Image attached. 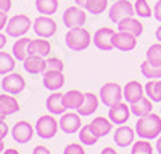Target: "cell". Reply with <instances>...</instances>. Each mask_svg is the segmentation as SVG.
Listing matches in <instances>:
<instances>
[{
	"label": "cell",
	"instance_id": "7c38bea8",
	"mask_svg": "<svg viewBox=\"0 0 161 154\" xmlns=\"http://www.w3.org/2000/svg\"><path fill=\"white\" fill-rule=\"evenodd\" d=\"M36 132V128H32V125L26 121H21V122H16L15 127L11 130V135H13V140L19 145H24V143H29L32 140V135Z\"/></svg>",
	"mask_w": 161,
	"mask_h": 154
},
{
	"label": "cell",
	"instance_id": "d590c367",
	"mask_svg": "<svg viewBox=\"0 0 161 154\" xmlns=\"http://www.w3.org/2000/svg\"><path fill=\"white\" fill-rule=\"evenodd\" d=\"M132 154H153V146L148 143V140H139L136 143H132Z\"/></svg>",
	"mask_w": 161,
	"mask_h": 154
},
{
	"label": "cell",
	"instance_id": "277c9868",
	"mask_svg": "<svg viewBox=\"0 0 161 154\" xmlns=\"http://www.w3.org/2000/svg\"><path fill=\"white\" fill-rule=\"evenodd\" d=\"M98 96H100V101L103 103L105 106H113L116 103L123 101V87L116 82H108L102 85L100 92H98Z\"/></svg>",
	"mask_w": 161,
	"mask_h": 154
},
{
	"label": "cell",
	"instance_id": "f907efd6",
	"mask_svg": "<svg viewBox=\"0 0 161 154\" xmlns=\"http://www.w3.org/2000/svg\"><path fill=\"white\" fill-rule=\"evenodd\" d=\"M3 152V140H0V154Z\"/></svg>",
	"mask_w": 161,
	"mask_h": 154
},
{
	"label": "cell",
	"instance_id": "b9f144b4",
	"mask_svg": "<svg viewBox=\"0 0 161 154\" xmlns=\"http://www.w3.org/2000/svg\"><path fill=\"white\" fill-rule=\"evenodd\" d=\"M8 133V125L5 122H0V140H3Z\"/></svg>",
	"mask_w": 161,
	"mask_h": 154
},
{
	"label": "cell",
	"instance_id": "f546056e",
	"mask_svg": "<svg viewBox=\"0 0 161 154\" xmlns=\"http://www.w3.org/2000/svg\"><path fill=\"white\" fill-rule=\"evenodd\" d=\"M140 71H142V75L148 80H156V79H161V66H155V64L148 63V61H142L140 64Z\"/></svg>",
	"mask_w": 161,
	"mask_h": 154
},
{
	"label": "cell",
	"instance_id": "2e32d148",
	"mask_svg": "<svg viewBox=\"0 0 161 154\" xmlns=\"http://www.w3.org/2000/svg\"><path fill=\"white\" fill-rule=\"evenodd\" d=\"M145 93V87L139 82V80H130L124 85L123 88V95H124V100L132 105L134 101H137L139 98H142Z\"/></svg>",
	"mask_w": 161,
	"mask_h": 154
},
{
	"label": "cell",
	"instance_id": "3957f363",
	"mask_svg": "<svg viewBox=\"0 0 161 154\" xmlns=\"http://www.w3.org/2000/svg\"><path fill=\"white\" fill-rule=\"evenodd\" d=\"M58 127H60V124L53 117V114H47V116H42V117L37 119L34 128H36V133L40 138L50 140L58 133Z\"/></svg>",
	"mask_w": 161,
	"mask_h": 154
},
{
	"label": "cell",
	"instance_id": "7a4b0ae2",
	"mask_svg": "<svg viewBox=\"0 0 161 154\" xmlns=\"http://www.w3.org/2000/svg\"><path fill=\"white\" fill-rule=\"evenodd\" d=\"M66 47L73 51H82L92 44V35L87 29L82 28H73L64 34Z\"/></svg>",
	"mask_w": 161,
	"mask_h": 154
},
{
	"label": "cell",
	"instance_id": "83f0119b",
	"mask_svg": "<svg viewBox=\"0 0 161 154\" xmlns=\"http://www.w3.org/2000/svg\"><path fill=\"white\" fill-rule=\"evenodd\" d=\"M77 133H79V141H80L82 145H86V146L95 145L97 141L100 140V136L93 132V128L90 127V124H89V125H82Z\"/></svg>",
	"mask_w": 161,
	"mask_h": 154
},
{
	"label": "cell",
	"instance_id": "52a82bcc",
	"mask_svg": "<svg viewBox=\"0 0 161 154\" xmlns=\"http://www.w3.org/2000/svg\"><path fill=\"white\" fill-rule=\"evenodd\" d=\"M87 21V15L86 11L77 7V5H73V7H68L63 13V24L66 26L68 29H73V28H82Z\"/></svg>",
	"mask_w": 161,
	"mask_h": 154
},
{
	"label": "cell",
	"instance_id": "816d5d0a",
	"mask_svg": "<svg viewBox=\"0 0 161 154\" xmlns=\"http://www.w3.org/2000/svg\"><path fill=\"white\" fill-rule=\"evenodd\" d=\"M5 117H7V116H3L2 112H0V122H5Z\"/></svg>",
	"mask_w": 161,
	"mask_h": 154
},
{
	"label": "cell",
	"instance_id": "9a60e30c",
	"mask_svg": "<svg viewBox=\"0 0 161 154\" xmlns=\"http://www.w3.org/2000/svg\"><path fill=\"white\" fill-rule=\"evenodd\" d=\"M134 135H136V132H134V128L129 127V125H119L114 133H113V140L114 143L119 146V148H126L129 145L134 143Z\"/></svg>",
	"mask_w": 161,
	"mask_h": 154
},
{
	"label": "cell",
	"instance_id": "ba28073f",
	"mask_svg": "<svg viewBox=\"0 0 161 154\" xmlns=\"http://www.w3.org/2000/svg\"><path fill=\"white\" fill-rule=\"evenodd\" d=\"M32 28H34V32L39 35V37H44V38H48V37H53L57 34V23L55 19H52L50 16H37L32 23Z\"/></svg>",
	"mask_w": 161,
	"mask_h": 154
},
{
	"label": "cell",
	"instance_id": "4fadbf2b",
	"mask_svg": "<svg viewBox=\"0 0 161 154\" xmlns=\"http://www.w3.org/2000/svg\"><path fill=\"white\" fill-rule=\"evenodd\" d=\"M137 45V35H134L130 32L119 31L113 37V47L119 51H130Z\"/></svg>",
	"mask_w": 161,
	"mask_h": 154
},
{
	"label": "cell",
	"instance_id": "484cf974",
	"mask_svg": "<svg viewBox=\"0 0 161 154\" xmlns=\"http://www.w3.org/2000/svg\"><path fill=\"white\" fill-rule=\"evenodd\" d=\"M113 122L110 121V119H106V117H102V116H98V117H95V119H92V122H90V127L93 128V132H95L100 138L102 136H106L110 132H111V128H113V125H111Z\"/></svg>",
	"mask_w": 161,
	"mask_h": 154
},
{
	"label": "cell",
	"instance_id": "d6a6232c",
	"mask_svg": "<svg viewBox=\"0 0 161 154\" xmlns=\"http://www.w3.org/2000/svg\"><path fill=\"white\" fill-rule=\"evenodd\" d=\"M106 8H108V0H87L84 10L90 15H102Z\"/></svg>",
	"mask_w": 161,
	"mask_h": 154
},
{
	"label": "cell",
	"instance_id": "e0dca14e",
	"mask_svg": "<svg viewBox=\"0 0 161 154\" xmlns=\"http://www.w3.org/2000/svg\"><path fill=\"white\" fill-rule=\"evenodd\" d=\"M44 87L50 92H57L64 85V75L61 71H45L44 72Z\"/></svg>",
	"mask_w": 161,
	"mask_h": 154
},
{
	"label": "cell",
	"instance_id": "8d00e7d4",
	"mask_svg": "<svg viewBox=\"0 0 161 154\" xmlns=\"http://www.w3.org/2000/svg\"><path fill=\"white\" fill-rule=\"evenodd\" d=\"M47 71H61L63 72V68H64V64L60 58L57 56H48L47 59Z\"/></svg>",
	"mask_w": 161,
	"mask_h": 154
},
{
	"label": "cell",
	"instance_id": "7bdbcfd3",
	"mask_svg": "<svg viewBox=\"0 0 161 154\" xmlns=\"http://www.w3.org/2000/svg\"><path fill=\"white\" fill-rule=\"evenodd\" d=\"M7 13L5 11H0V31H2L3 28H7Z\"/></svg>",
	"mask_w": 161,
	"mask_h": 154
},
{
	"label": "cell",
	"instance_id": "30bf717a",
	"mask_svg": "<svg viewBox=\"0 0 161 154\" xmlns=\"http://www.w3.org/2000/svg\"><path fill=\"white\" fill-rule=\"evenodd\" d=\"M24 87H26V80H24V77L21 74L10 72L2 79V88H3V92H7V93L18 95V93H21L24 90Z\"/></svg>",
	"mask_w": 161,
	"mask_h": 154
},
{
	"label": "cell",
	"instance_id": "f1b7e54d",
	"mask_svg": "<svg viewBox=\"0 0 161 154\" xmlns=\"http://www.w3.org/2000/svg\"><path fill=\"white\" fill-rule=\"evenodd\" d=\"M36 8L40 15L52 16L58 11V0H36Z\"/></svg>",
	"mask_w": 161,
	"mask_h": 154
},
{
	"label": "cell",
	"instance_id": "7dc6e473",
	"mask_svg": "<svg viewBox=\"0 0 161 154\" xmlns=\"http://www.w3.org/2000/svg\"><path fill=\"white\" fill-rule=\"evenodd\" d=\"M74 3L80 8H86V3H87V0H74Z\"/></svg>",
	"mask_w": 161,
	"mask_h": 154
},
{
	"label": "cell",
	"instance_id": "8fae6325",
	"mask_svg": "<svg viewBox=\"0 0 161 154\" xmlns=\"http://www.w3.org/2000/svg\"><path fill=\"white\" fill-rule=\"evenodd\" d=\"M80 116L79 112H63L61 114V119H60V128H61V132L64 133H76L80 130V127H82V121H80Z\"/></svg>",
	"mask_w": 161,
	"mask_h": 154
},
{
	"label": "cell",
	"instance_id": "4dcf8cb0",
	"mask_svg": "<svg viewBox=\"0 0 161 154\" xmlns=\"http://www.w3.org/2000/svg\"><path fill=\"white\" fill-rule=\"evenodd\" d=\"M145 95L155 103H161V80H148L145 85Z\"/></svg>",
	"mask_w": 161,
	"mask_h": 154
},
{
	"label": "cell",
	"instance_id": "e575fe53",
	"mask_svg": "<svg viewBox=\"0 0 161 154\" xmlns=\"http://www.w3.org/2000/svg\"><path fill=\"white\" fill-rule=\"evenodd\" d=\"M134 10H136V15L139 18H150V16H153V10H152V7L148 3V0H136Z\"/></svg>",
	"mask_w": 161,
	"mask_h": 154
},
{
	"label": "cell",
	"instance_id": "7402d4cb",
	"mask_svg": "<svg viewBox=\"0 0 161 154\" xmlns=\"http://www.w3.org/2000/svg\"><path fill=\"white\" fill-rule=\"evenodd\" d=\"M84 101V93L79 92V90H69V92L63 93V105L66 106V109L69 111H77L79 106L82 105Z\"/></svg>",
	"mask_w": 161,
	"mask_h": 154
},
{
	"label": "cell",
	"instance_id": "681fc988",
	"mask_svg": "<svg viewBox=\"0 0 161 154\" xmlns=\"http://www.w3.org/2000/svg\"><path fill=\"white\" fill-rule=\"evenodd\" d=\"M156 151L161 154V136H158V140H156Z\"/></svg>",
	"mask_w": 161,
	"mask_h": 154
},
{
	"label": "cell",
	"instance_id": "f6af8a7d",
	"mask_svg": "<svg viewBox=\"0 0 161 154\" xmlns=\"http://www.w3.org/2000/svg\"><path fill=\"white\" fill-rule=\"evenodd\" d=\"M7 44V35L5 34H0V50H2Z\"/></svg>",
	"mask_w": 161,
	"mask_h": 154
},
{
	"label": "cell",
	"instance_id": "f35d334b",
	"mask_svg": "<svg viewBox=\"0 0 161 154\" xmlns=\"http://www.w3.org/2000/svg\"><path fill=\"white\" fill-rule=\"evenodd\" d=\"M153 16L161 23V0H158V2L155 3V8H153Z\"/></svg>",
	"mask_w": 161,
	"mask_h": 154
},
{
	"label": "cell",
	"instance_id": "44dd1931",
	"mask_svg": "<svg viewBox=\"0 0 161 154\" xmlns=\"http://www.w3.org/2000/svg\"><path fill=\"white\" fill-rule=\"evenodd\" d=\"M118 29L119 31H124V32H130V34L139 37L143 32V24L140 23V19L130 16V18H126L123 21H119L118 23Z\"/></svg>",
	"mask_w": 161,
	"mask_h": 154
},
{
	"label": "cell",
	"instance_id": "9c48e42d",
	"mask_svg": "<svg viewBox=\"0 0 161 154\" xmlns=\"http://www.w3.org/2000/svg\"><path fill=\"white\" fill-rule=\"evenodd\" d=\"M114 31L110 29V28H100L95 31L92 37V44L95 45L98 50L102 51H111L114 47H113V37H114Z\"/></svg>",
	"mask_w": 161,
	"mask_h": 154
},
{
	"label": "cell",
	"instance_id": "5b68a950",
	"mask_svg": "<svg viewBox=\"0 0 161 154\" xmlns=\"http://www.w3.org/2000/svg\"><path fill=\"white\" fill-rule=\"evenodd\" d=\"M32 21L26 15H16L11 16L7 23V35L10 37H23L26 32L31 29Z\"/></svg>",
	"mask_w": 161,
	"mask_h": 154
},
{
	"label": "cell",
	"instance_id": "ac0fdd59",
	"mask_svg": "<svg viewBox=\"0 0 161 154\" xmlns=\"http://www.w3.org/2000/svg\"><path fill=\"white\" fill-rule=\"evenodd\" d=\"M23 64H24V71L29 72V74H32V75L42 74V72L47 71V61H45V58H42V56L29 55L28 58L23 61Z\"/></svg>",
	"mask_w": 161,
	"mask_h": 154
},
{
	"label": "cell",
	"instance_id": "5bb4252c",
	"mask_svg": "<svg viewBox=\"0 0 161 154\" xmlns=\"http://www.w3.org/2000/svg\"><path fill=\"white\" fill-rule=\"evenodd\" d=\"M108 116H110V121L116 125H123L129 121V116H130V108L126 105V103L119 101L116 105L108 108Z\"/></svg>",
	"mask_w": 161,
	"mask_h": 154
},
{
	"label": "cell",
	"instance_id": "1f68e13d",
	"mask_svg": "<svg viewBox=\"0 0 161 154\" xmlns=\"http://www.w3.org/2000/svg\"><path fill=\"white\" fill-rule=\"evenodd\" d=\"M15 69V56H11L7 51H0V74H10Z\"/></svg>",
	"mask_w": 161,
	"mask_h": 154
},
{
	"label": "cell",
	"instance_id": "d6986e66",
	"mask_svg": "<svg viewBox=\"0 0 161 154\" xmlns=\"http://www.w3.org/2000/svg\"><path fill=\"white\" fill-rule=\"evenodd\" d=\"M98 105H100V96H97L95 93L87 92V93H84V101H82V105L79 106L77 112L82 116V117H89V116H92L97 111Z\"/></svg>",
	"mask_w": 161,
	"mask_h": 154
},
{
	"label": "cell",
	"instance_id": "836d02e7",
	"mask_svg": "<svg viewBox=\"0 0 161 154\" xmlns=\"http://www.w3.org/2000/svg\"><path fill=\"white\" fill-rule=\"evenodd\" d=\"M147 61L155 64V66H161V42L148 47V50H147Z\"/></svg>",
	"mask_w": 161,
	"mask_h": 154
},
{
	"label": "cell",
	"instance_id": "ee69618b",
	"mask_svg": "<svg viewBox=\"0 0 161 154\" xmlns=\"http://www.w3.org/2000/svg\"><path fill=\"white\" fill-rule=\"evenodd\" d=\"M100 154H118V152H116L114 148H110V146H108V148H103Z\"/></svg>",
	"mask_w": 161,
	"mask_h": 154
},
{
	"label": "cell",
	"instance_id": "bcb514c9",
	"mask_svg": "<svg viewBox=\"0 0 161 154\" xmlns=\"http://www.w3.org/2000/svg\"><path fill=\"white\" fill-rule=\"evenodd\" d=\"M2 154H19V151L18 149H15V148H8L7 151H3Z\"/></svg>",
	"mask_w": 161,
	"mask_h": 154
},
{
	"label": "cell",
	"instance_id": "6da1fadb",
	"mask_svg": "<svg viewBox=\"0 0 161 154\" xmlns=\"http://www.w3.org/2000/svg\"><path fill=\"white\" fill-rule=\"evenodd\" d=\"M136 133L143 140L158 138L161 133V116L150 112L139 117L136 122Z\"/></svg>",
	"mask_w": 161,
	"mask_h": 154
},
{
	"label": "cell",
	"instance_id": "ffe728a7",
	"mask_svg": "<svg viewBox=\"0 0 161 154\" xmlns=\"http://www.w3.org/2000/svg\"><path fill=\"white\" fill-rule=\"evenodd\" d=\"M52 51V45L47 38L40 37V38H34L29 44V55H36V56H42L47 58Z\"/></svg>",
	"mask_w": 161,
	"mask_h": 154
},
{
	"label": "cell",
	"instance_id": "cb8c5ba5",
	"mask_svg": "<svg viewBox=\"0 0 161 154\" xmlns=\"http://www.w3.org/2000/svg\"><path fill=\"white\" fill-rule=\"evenodd\" d=\"M19 111V105L15 96H11L8 93L0 95V112L3 116H10V114H15Z\"/></svg>",
	"mask_w": 161,
	"mask_h": 154
},
{
	"label": "cell",
	"instance_id": "4316f807",
	"mask_svg": "<svg viewBox=\"0 0 161 154\" xmlns=\"http://www.w3.org/2000/svg\"><path fill=\"white\" fill-rule=\"evenodd\" d=\"M47 109L50 114H63L66 111V106L63 105V95L61 93H52L48 98H47Z\"/></svg>",
	"mask_w": 161,
	"mask_h": 154
},
{
	"label": "cell",
	"instance_id": "8992f818",
	"mask_svg": "<svg viewBox=\"0 0 161 154\" xmlns=\"http://www.w3.org/2000/svg\"><path fill=\"white\" fill-rule=\"evenodd\" d=\"M136 15V10H134V5L129 2V0H116V2L110 7V21L113 23H119L126 18H130Z\"/></svg>",
	"mask_w": 161,
	"mask_h": 154
},
{
	"label": "cell",
	"instance_id": "603a6c76",
	"mask_svg": "<svg viewBox=\"0 0 161 154\" xmlns=\"http://www.w3.org/2000/svg\"><path fill=\"white\" fill-rule=\"evenodd\" d=\"M153 109V101L147 96H142L139 98L137 101H134L130 105V112L134 116H137V117H142V116H147L150 114Z\"/></svg>",
	"mask_w": 161,
	"mask_h": 154
},
{
	"label": "cell",
	"instance_id": "74e56055",
	"mask_svg": "<svg viewBox=\"0 0 161 154\" xmlns=\"http://www.w3.org/2000/svg\"><path fill=\"white\" fill-rule=\"evenodd\" d=\"M63 154H86V151H84V146H82V145L69 143V145H66V146H64Z\"/></svg>",
	"mask_w": 161,
	"mask_h": 154
},
{
	"label": "cell",
	"instance_id": "ab89813d",
	"mask_svg": "<svg viewBox=\"0 0 161 154\" xmlns=\"http://www.w3.org/2000/svg\"><path fill=\"white\" fill-rule=\"evenodd\" d=\"M11 8V0H0V11L8 13Z\"/></svg>",
	"mask_w": 161,
	"mask_h": 154
},
{
	"label": "cell",
	"instance_id": "60d3db41",
	"mask_svg": "<svg viewBox=\"0 0 161 154\" xmlns=\"http://www.w3.org/2000/svg\"><path fill=\"white\" fill-rule=\"evenodd\" d=\"M32 154H52V152H50V149H48V148L40 146V145H39V146H36V148H34Z\"/></svg>",
	"mask_w": 161,
	"mask_h": 154
},
{
	"label": "cell",
	"instance_id": "c3c4849f",
	"mask_svg": "<svg viewBox=\"0 0 161 154\" xmlns=\"http://www.w3.org/2000/svg\"><path fill=\"white\" fill-rule=\"evenodd\" d=\"M155 37H156V40H158V42H161V26L155 31Z\"/></svg>",
	"mask_w": 161,
	"mask_h": 154
},
{
	"label": "cell",
	"instance_id": "d4e9b609",
	"mask_svg": "<svg viewBox=\"0 0 161 154\" xmlns=\"http://www.w3.org/2000/svg\"><path fill=\"white\" fill-rule=\"evenodd\" d=\"M29 44H31V38L28 37H19L15 42V45H13V56H15V59L24 61L29 56Z\"/></svg>",
	"mask_w": 161,
	"mask_h": 154
}]
</instances>
